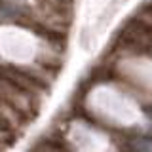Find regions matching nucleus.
Segmentation results:
<instances>
[{"mask_svg":"<svg viewBox=\"0 0 152 152\" xmlns=\"http://www.w3.org/2000/svg\"><path fill=\"white\" fill-rule=\"evenodd\" d=\"M148 114H150V118H152V108H150V110H148Z\"/></svg>","mask_w":152,"mask_h":152,"instance_id":"nucleus-1","label":"nucleus"}]
</instances>
